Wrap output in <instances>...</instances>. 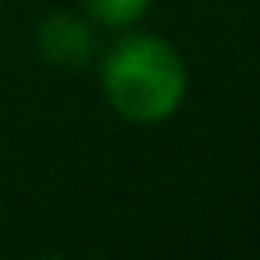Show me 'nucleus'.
<instances>
[{"label":"nucleus","mask_w":260,"mask_h":260,"mask_svg":"<svg viewBox=\"0 0 260 260\" xmlns=\"http://www.w3.org/2000/svg\"><path fill=\"white\" fill-rule=\"evenodd\" d=\"M107 107L128 125H164L189 96L182 50L150 29H121L96 57Z\"/></svg>","instance_id":"f257e3e1"},{"label":"nucleus","mask_w":260,"mask_h":260,"mask_svg":"<svg viewBox=\"0 0 260 260\" xmlns=\"http://www.w3.org/2000/svg\"><path fill=\"white\" fill-rule=\"evenodd\" d=\"M36 50L54 68H86L96 57V25L75 11H50L36 22Z\"/></svg>","instance_id":"f03ea898"},{"label":"nucleus","mask_w":260,"mask_h":260,"mask_svg":"<svg viewBox=\"0 0 260 260\" xmlns=\"http://www.w3.org/2000/svg\"><path fill=\"white\" fill-rule=\"evenodd\" d=\"M153 8V0H82V15L96 25V29H132L139 25Z\"/></svg>","instance_id":"7ed1b4c3"}]
</instances>
